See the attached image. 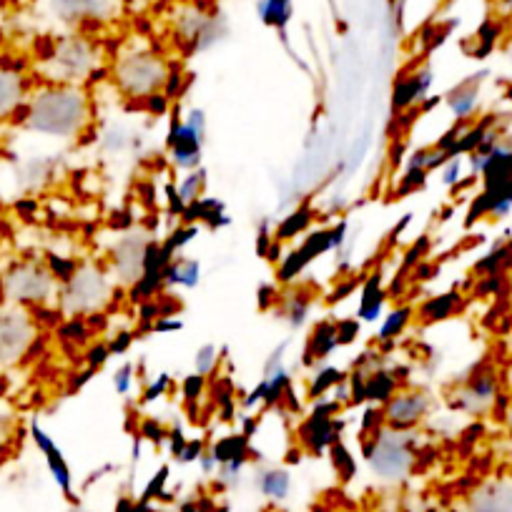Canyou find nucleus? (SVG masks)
<instances>
[{"instance_id":"obj_31","label":"nucleus","mask_w":512,"mask_h":512,"mask_svg":"<svg viewBox=\"0 0 512 512\" xmlns=\"http://www.w3.org/2000/svg\"><path fill=\"white\" fill-rule=\"evenodd\" d=\"M344 379H347V374H344L342 369L332 367V364H322V367L314 369L312 377H309L307 397L312 402L322 400V397H329L334 387H337L339 382H344Z\"/></svg>"},{"instance_id":"obj_57","label":"nucleus","mask_w":512,"mask_h":512,"mask_svg":"<svg viewBox=\"0 0 512 512\" xmlns=\"http://www.w3.org/2000/svg\"><path fill=\"white\" fill-rule=\"evenodd\" d=\"M196 462H199V467L204 475H216V470H219V465H216V460H214V455L209 452V447H206V452Z\"/></svg>"},{"instance_id":"obj_13","label":"nucleus","mask_w":512,"mask_h":512,"mask_svg":"<svg viewBox=\"0 0 512 512\" xmlns=\"http://www.w3.org/2000/svg\"><path fill=\"white\" fill-rule=\"evenodd\" d=\"M339 440H342V420H337V415L312 410L297 427V442L307 455H324Z\"/></svg>"},{"instance_id":"obj_40","label":"nucleus","mask_w":512,"mask_h":512,"mask_svg":"<svg viewBox=\"0 0 512 512\" xmlns=\"http://www.w3.org/2000/svg\"><path fill=\"white\" fill-rule=\"evenodd\" d=\"M186 91V73L184 68L179 66V63H171L169 66V76H166V83H164V96L169 98V101H176V98H181V93Z\"/></svg>"},{"instance_id":"obj_24","label":"nucleus","mask_w":512,"mask_h":512,"mask_svg":"<svg viewBox=\"0 0 512 512\" xmlns=\"http://www.w3.org/2000/svg\"><path fill=\"white\" fill-rule=\"evenodd\" d=\"M254 487L267 500L284 502L292 495V475L284 467H262V470H256Z\"/></svg>"},{"instance_id":"obj_61","label":"nucleus","mask_w":512,"mask_h":512,"mask_svg":"<svg viewBox=\"0 0 512 512\" xmlns=\"http://www.w3.org/2000/svg\"><path fill=\"white\" fill-rule=\"evenodd\" d=\"M497 3H500V8H502V11H505V13H510V16H512V0H497Z\"/></svg>"},{"instance_id":"obj_60","label":"nucleus","mask_w":512,"mask_h":512,"mask_svg":"<svg viewBox=\"0 0 512 512\" xmlns=\"http://www.w3.org/2000/svg\"><path fill=\"white\" fill-rule=\"evenodd\" d=\"M181 512H211V510L201 500H191L181 505Z\"/></svg>"},{"instance_id":"obj_35","label":"nucleus","mask_w":512,"mask_h":512,"mask_svg":"<svg viewBox=\"0 0 512 512\" xmlns=\"http://www.w3.org/2000/svg\"><path fill=\"white\" fill-rule=\"evenodd\" d=\"M329 455H332V465L334 470L339 472V477H342V480H352L354 472H357V460H354V455L349 452V447L339 440L329 447Z\"/></svg>"},{"instance_id":"obj_3","label":"nucleus","mask_w":512,"mask_h":512,"mask_svg":"<svg viewBox=\"0 0 512 512\" xmlns=\"http://www.w3.org/2000/svg\"><path fill=\"white\" fill-rule=\"evenodd\" d=\"M169 66L171 63L151 48H128V51L118 53V58L113 61V86L126 98L144 101V98L164 91Z\"/></svg>"},{"instance_id":"obj_15","label":"nucleus","mask_w":512,"mask_h":512,"mask_svg":"<svg viewBox=\"0 0 512 512\" xmlns=\"http://www.w3.org/2000/svg\"><path fill=\"white\" fill-rule=\"evenodd\" d=\"M465 512H512V475L487 477L472 487Z\"/></svg>"},{"instance_id":"obj_36","label":"nucleus","mask_w":512,"mask_h":512,"mask_svg":"<svg viewBox=\"0 0 512 512\" xmlns=\"http://www.w3.org/2000/svg\"><path fill=\"white\" fill-rule=\"evenodd\" d=\"M221 362V349L216 344H204V347L196 349L194 354V372L201 374V377H211L216 372Z\"/></svg>"},{"instance_id":"obj_21","label":"nucleus","mask_w":512,"mask_h":512,"mask_svg":"<svg viewBox=\"0 0 512 512\" xmlns=\"http://www.w3.org/2000/svg\"><path fill=\"white\" fill-rule=\"evenodd\" d=\"M362 374H364V402H369V405L384 407L392 397L397 395V392H400L402 379L397 377V369H387L379 364V367L374 369H362Z\"/></svg>"},{"instance_id":"obj_45","label":"nucleus","mask_w":512,"mask_h":512,"mask_svg":"<svg viewBox=\"0 0 512 512\" xmlns=\"http://www.w3.org/2000/svg\"><path fill=\"white\" fill-rule=\"evenodd\" d=\"M83 357H86V367L96 369L98 372V369H101L103 364L113 357V354H111V349H108L106 342H93V344H88V349Z\"/></svg>"},{"instance_id":"obj_14","label":"nucleus","mask_w":512,"mask_h":512,"mask_svg":"<svg viewBox=\"0 0 512 512\" xmlns=\"http://www.w3.org/2000/svg\"><path fill=\"white\" fill-rule=\"evenodd\" d=\"M53 16L68 26L81 23H106L116 18L121 3L118 0H48Z\"/></svg>"},{"instance_id":"obj_1","label":"nucleus","mask_w":512,"mask_h":512,"mask_svg":"<svg viewBox=\"0 0 512 512\" xmlns=\"http://www.w3.org/2000/svg\"><path fill=\"white\" fill-rule=\"evenodd\" d=\"M91 123V101L81 86L53 83L31 93L23 106V128L48 139H78Z\"/></svg>"},{"instance_id":"obj_64","label":"nucleus","mask_w":512,"mask_h":512,"mask_svg":"<svg viewBox=\"0 0 512 512\" xmlns=\"http://www.w3.org/2000/svg\"><path fill=\"white\" fill-rule=\"evenodd\" d=\"M510 292H512V287H510Z\"/></svg>"},{"instance_id":"obj_47","label":"nucleus","mask_w":512,"mask_h":512,"mask_svg":"<svg viewBox=\"0 0 512 512\" xmlns=\"http://www.w3.org/2000/svg\"><path fill=\"white\" fill-rule=\"evenodd\" d=\"M166 480H169V467L164 465L159 472H156L154 480L149 482V487H146V490H144V497H141V502H151V500H154V497H159L161 490H164Z\"/></svg>"},{"instance_id":"obj_50","label":"nucleus","mask_w":512,"mask_h":512,"mask_svg":"<svg viewBox=\"0 0 512 512\" xmlns=\"http://www.w3.org/2000/svg\"><path fill=\"white\" fill-rule=\"evenodd\" d=\"M256 302H259V309H264V312H269V309H274L277 307V302H279V297H282V294H279V289H277V284H264L262 289H259V294H256Z\"/></svg>"},{"instance_id":"obj_25","label":"nucleus","mask_w":512,"mask_h":512,"mask_svg":"<svg viewBox=\"0 0 512 512\" xmlns=\"http://www.w3.org/2000/svg\"><path fill=\"white\" fill-rule=\"evenodd\" d=\"M201 282V262L196 256H176L166 269V289H191L199 287Z\"/></svg>"},{"instance_id":"obj_56","label":"nucleus","mask_w":512,"mask_h":512,"mask_svg":"<svg viewBox=\"0 0 512 512\" xmlns=\"http://www.w3.org/2000/svg\"><path fill=\"white\" fill-rule=\"evenodd\" d=\"M354 289H357V279H349L347 284H342V287H337V289H334L332 294H329V299H327V302H329V304L344 302V299H347L349 294L354 292Z\"/></svg>"},{"instance_id":"obj_39","label":"nucleus","mask_w":512,"mask_h":512,"mask_svg":"<svg viewBox=\"0 0 512 512\" xmlns=\"http://www.w3.org/2000/svg\"><path fill=\"white\" fill-rule=\"evenodd\" d=\"M384 430V412L379 405H369L359 417V437H372Z\"/></svg>"},{"instance_id":"obj_8","label":"nucleus","mask_w":512,"mask_h":512,"mask_svg":"<svg viewBox=\"0 0 512 512\" xmlns=\"http://www.w3.org/2000/svg\"><path fill=\"white\" fill-rule=\"evenodd\" d=\"M38 339V324L23 307L0 309V367L23 362Z\"/></svg>"},{"instance_id":"obj_10","label":"nucleus","mask_w":512,"mask_h":512,"mask_svg":"<svg viewBox=\"0 0 512 512\" xmlns=\"http://www.w3.org/2000/svg\"><path fill=\"white\" fill-rule=\"evenodd\" d=\"M334 251L332 246V229H312L302 239V244L289 249L277 264V282L294 284L312 262L322 259L324 254Z\"/></svg>"},{"instance_id":"obj_41","label":"nucleus","mask_w":512,"mask_h":512,"mask_svg":"<svg viewBox=\"0 0 512 512\" xmlns=\"http://www.w3.org/2000/svg\"><path fill=\"white\" fill-rule=\"evenodd\" d=\"M134 377H136L134 362H123L121 367L113 372V390H116V395L121 397L131 395V390H134Z\"/></svg>"},{"instance_id":"obj_22","label":"nucleus","mask_w":512,"mask_h":512,"mask_svg":"<svg viewBox=\"0 0 512 512\" xmlns=\"http://www.w3.org/2000/svg\"><path fill=\"white\" fill-rule=\"evenodd\" d=\"M28 101V81L13 68L0 66V123L23 111Z\"/></svg>"},{"instance_id":"obj_5","label":"nucleus","mask_w":512,"mask_h":512,"mask_svg":"<svg viewBox=\"0 0 512 512\" xmlns=\"http://www.w3.org/2000/svg\"><path fill=\"white\" fill-rule=\"evenodd\" d=\"M101 51L83 36H66L53 43L46 56V73L56 83L81 86L88 78L96 76Z\"/></svg>"},{"instance_id":"obj_7","label":"nucleus","mask_w":512,"mask_h":512,"mask_svg":"<svg viewBox=\"0 0 512 512\" xmlns=\"http://www.w3.org/2000/svg\"><path fill=\"white\" fill-rule=\"evenodd\" d=\"M3 294L16 307H46L58 294V282L48 264L18 262L3 277Z\"/></svg>"},{"instance_id":"obj_46","label":"nucleus","mask_w":512,"mask_h":512,"mask_svg":"<svg viewBox=\"0 0 512 512\" xmlns=\"http://www.w3.org/2000/svg\"><path fill=\"white\" fill-rule=\"evenodd\" d=\"M13 427H16V415H13L6 402H0V445H6L11 440Z\"/></svg>"},{"instance_id":"obj_12","label":"nucleus","mask_w":512,"mask_h":512,"mask_svg":"<svg viewBox=\"0 0 512 512\" xmlns=\"http://www.w3.org/2000/svg\"><path fill=\"white\" fill-rule=\"evenodd\" d=\"M432 400L427 392L422 390H405L397 392L387 405L382 407L384 412V427L397 432H412L417 425L425 422L430 415Z\"/></svg>"},{"instance_id":"obj_29","label":"nucleus","mask_w":512,"mask_h":512,"mask_svg":"<svg viewBox=\"0 0 512 512\" xmlns=\"http://www.w3.org/2000/svg\"><path fill=\"white\" fill-rule=\"evenodd\" d=\"M312 224H314V209L309 204H302L297 206L292 214L284 216V219L279 221L277 229H274V239L282 241V244L284 241H292L297 239V236L307 234Z\"/></svg>"},{"instance_id":"obj_17","label":"nucleus","mask_w":512,"mask_h":512,"mask_svg":"<svg viewBox=\"0 0 512 512\" xmlns=\"http://www.w3.org/2000/svg\"><path fill=\"white\" fill-rule=\"evenodd\" d=\"M432 83H435V73H432L430 66H422L412 71L410 76L400 78L395 88H392V113L402 116V113L420 106L427 98V93H430Z\"/></svg>"},{"instance_id":"obj_6","label":"nucleus","mask_w":512,"mask_h":512,"mask_svg":"<svg viewBox=\"0 0 512 512\" xmlns=\"http://www.w3.org/2000/svg\"><path fill=\"white\" fill-rule=\"evenodd\" d=\"M507 400L502 395L500 372L492 364H480L467 377L460 379V384H457L447 402L455 412H462L467 417H482L487 412L497 410V405H502V410H505Z\"/></svg>"},{"instance_id":"obj_51","label":"nucleus","mask_w":512,"mask_h":512,"mask_svg":"<svg viewBox=\"0 0 512 512\" xmlns=\"http://www.w3.org/2000/svg\"><path fill=\"white\" fill-rule=\"evenodd\" d=\"M141 437H146L149 442L161 445V442H166V437H169V430H164V425H161V422L146 420L144 425H141Z\"/></svg>"},{"instance_id":"obj_43","label":"nucleus","mask_w":512,"mask_h":512,"mask_svg":"<svg viewBox=\"0 0 512 512\" xmlns=\"http://www.w3.org/2000/svg\"><path fill=\"white\" fill-rule=\"evenodd\" d=\"M359 332H362V322L357 317L339 319L337 322V342L339 347H349L359 339Z\"/></svg>"},{"instance_id":"obj_18","label":"nucleus","mask_w":512,"mask_h":512,"mask_svg":"<svg viewBox=\"0 0 512 512\" xmlns=\"http://www.w3.org/2000/svg\"><path fill=\"white\" fill-rule=\"evenodd\" d=\"M337 349H339L337 322H332V319H322V322L314 324L312 332H309L307 347H304L302 352V364L307 369L322 367V364L329 362V357H332Z\"/></svg>"},{"instance_id":"obj_49","label":"nucleus","mask_w":512,"mask_h":512,"mask_svg":"<svg viewBox=\"0 0 512 512\" xmlns=\"http://www.w3.org/2000/svg\"><path fill=\"white\" fill-rule=\"evenodd\" d=\"M141 106H144L151 116H166V113H169L171 101L164 96V93H154V96L144 98V101H141Z\"/></svg>"},{"instance_id":"obj_28","label":"nucleus","mask_w":512,"mask_h":512,"mask_svg":"<svg viewBox=\"0 0 512 512\" xmlns=\"http://www.w3.org/2000/svg\"><path fill=\"white\" fill-rule=\"evenodd\" d=\"M256 13L267 28H274L284 36L294 16V0H256Z\"/></svg>"},{"instance_id":"obj_19","label":"nucleus","mask_w":512,"mask_h":512,"mask_svg":"<svg viewBox=\"0 0 512 512\" xmlns=\"http://www.w3.org/2000/svg\"><path fill=\"white\" fill-rule=\"evenodd\" d=\"M482 81H485V73H477V76L465 78L445 93V103L455 121H472L475 118L482 98Z\"/></svg>"},{"instance_id":"obj_53","label":"nucleus","mask_w":512,"mask_h":512,"mask_svg":"<svg viewBox=\"0 0 512 512\" xmlns=\"http://www.w3.org/2000/svg\"><path fill=\"white\" fill-rule=\"evenodd\" d=\"M204 452H206V442H204V440H199V437H196V440H189V442H186V447H184V450H181V455L176 457V460L184 462V465H189V462H196V460H199V457L204 455Z\"/></svg>"},{"instance_id":"obj_30","label":"nucleus","mask_w":512,"mask_h":512,"mask_svg":"<svg viewBox=\"0 0 512 512\" xmlns=\"http://www.w3.org/2000/svg\"><path fill=\"white\" fill-rule=\"evenodd\" d=\"M457 309H460V294L447 292L440 294V297L427 299V302L417 309V317H420L422 324H437L450 319Z\"/></svg>"},{"instance_id":"obj_4","label":"nucleus","mask_w":512,"mask_h":512,"mask_svg":"<svg viewBox=\"0 0 512 512\" xmlns=\"http://www.w3.org/2000/svg\"><path fill=\"white\" fill-rule=\"evenodd\" d=\"M113 282L96 264H78L73 277L58 289V307L66 317H96L111 304Z\"/></svg>"},{"instance_id":"obj_48","label":"nucleus","mask_w":512,"mask_h":512,"mask_svg":"<svg viewBox=\"0 0 512 512\" xmlns=\"http://www.w3.org/2000/svg\"><path fill=\"white\" fill-rule=\"evenodd\" d=\"M136 337H139L136 332H118V334H113L111 342H106V344H108V349H111L113 357H121V354H126L128 347L134 344Z\"/></svg>"},{"instance_id":"obj_37","label":"nucleus","mask_w":512,"mask_h":512,"mask_svg":"<svg viewBox=\"0 0 512 512\" xmlns=\"http://www.w3.org/2000/svg\"><path fill=\"white\" fill-rule=\"evenodd\" d=\"M427 176H430V171L425 169H405V174L397 181V199H405L407 194H415L417 189H422L427 184Z\"/></svg>"},{"instance_id":"obj_34","label":"nucleus","mask_w":512,"mask_h":512,"mask_svg":"<svg viewBox=\"0 0 512 512\" xmlns=\"http://www.w3.org/2000/svg\"><path fill=\"white\" fill-rule=\"evenodd\" d=\"M199 231H201L199 224H179L169 236H164L161 241H164V246L171 251V254L179 256L181 251L191 244V241H196Z\"/></svg>"},{"instance_id":"obj_27","label":"nucleus","mask_w":512,"mask_h":512,"mask_svg":"<svg viewBox=\"0 0 512 512\" xmlns=\"http://www.w3.org/2000/svg\"><path fill=\"white\" fill-rule=\"evenodd\" d=\"M274 309H277L279 319L289 324V329H302L309 317V309H312V297L307 292H292L287 297H279Z\"/></svg>"},{"instance_id":"obj_20","label":"nucleus","mask_w":512,"mask_h":512,"mask_svg":"<svg viewBox=\"0 0 512 512\" xmlns=\"http://www.w3.org/2000/svg\"><path fill=\"white\" fill-rule=\"evenodd\" d=\"M181 224H199L209 231H219L231 226V216L226 214L224 201L216 199V196H201V199L186 204Z\"/></svg>"},{"instance_id":"obj_32","label":"nucleus","mask_w":512,"mask_h":512,"mask_svg":"<svg viewBox=\"0 0 512 512\" xmlns=\"http://www.w3.org/2000/svg\"><path fill=\"white\" fill-rule=\"evenodd\" d=\"M412 317H415V309L407 307V304L392 309L390 314H384L382 324H379V329H377V342H382V344L397 342V337H402V334H405V329L410 327Z\"/></svg>"},{"instance_id":"obj_33","label":"nucleus","mask_w":512,"mask_h":512,"mask_svg":"<svg viewBox=\"0 0 512 512\" xmlns=\"http://www.w3.org/2000/svg\"><path fill=\"white\" fill-rule=\"evenodd\" d=\"M206 184H209V171H206L204 166H201V169L189 171V174H186L184 179L179 181V186H176V189H179L181 199H184L186 204H191V201L201 199V194H204Z\"/></svg>"},{"instance_id":"obj_16","label":"nucleus","mask_w":512,"mask_h":512,"mask_svg":"<svg viewBox=\"0 0 512 512\" xmlns=\"http://www.w3.org/2000/svg\"><path fill=\"white\" fill-rule=\"evenodd\" d=\"M31 440H33V445L38 447V452L43 455V460H46L48 472H51L53 482L61 487L63 495L73 497V470H71V465H68L66 455H63L61 447L56 445V440H53V437L48 435L46 430H43L41 422H38V420H31Z\"/></svg>"},{"instance_id":"obj_55","label":"nucleus","mask_w":512,"mask_h":512,"mask_svg":"<svg viewBox=\"0 0 512 512\" xmlns=\"http://www.w3.org/2000/svg\"><path fill=\"white\" fill-rule=\"evenodd\" d=\"M184 329V322L179 317H159L154 324H151L149 334H171V332H181Z\"/></svg>"},{"instance_id":"obj_38","label":"nucleus","mask_w":512,"mask_h":512,"mask_svg":"<svg viewBox=\"0 0 512 512\" xmlns=\"http://www.w3.org/2000/svg\"><path fill=\"white\" fill-rule=\"evenodd\" d=\"M206 392V377H201V374H186L184 382H181V395H184V402L189 405V410H194L196 402L204 397Z\"/></svg>"},{"instance_id":"obj_9","label":"nucleus","mask_w":512,"mask_h":512,"mask_svg":"<svg viewBox=\"0 0 512 512\" xmlns=\"http://www.w3.org/2000/svg\"><path fill=\"white\" fill-rule=\"evenodd\" d=\"M154 236L144 229H131L126 234L118 236L111 246V269L116 274V282L123 287H131L139 282L144 274V256Z\"/></svg>"},{"instance_id":"obj_58","label":"nucleus","mask_w":512,"mask_h":512,"mask_svg":"<svg viewBox=\"0 0 512 512\" xmlns=\"http://www.w3.org/2000/svg\"><path fill=\"white\" fill-rule=\"evenodd\" d=\"M502 425H505V437H507V445L512 450V397L507 400L505 410H502Z\"/></svg>"},{"instance_id":"obj_23","label":"nucleus","mask_w":512,"mask_h":512,"mask_svg":"<svg viewBox=\"0 0 512 512\" xmlns=\"http://www.w3.org/2000/svg\"><path fill=\"white\" fill-rule=\"evenodd\" d=\"M384 304H387V289H384V277L379 272L369 274L359 292L357 319L362 324H377L384 317Z\"/></svg>"},{"instance_id":"obj_59","label":"nucleus","mask_w":512,"mask_h":512,"mask_svg":"<svg viewBox=\"0 0 512 512\" xmlns=\"http://www.w3.org/2000/svg\"><path fill=\"white\" fill-rule=\"evenodd\" d=\"M256 430H259V420H256L254 415H244V417H241V435L249 437V440H251Z\"/></svg>"},{"instance_id":"obj_52","label":"nucleus","mask_w":512,"mask_h":512,"mask_svg":"<svg viewBox=\"0 0 512 512\" xmlns=\"http://www.w3.org/2000/svg\"><path fill=\"white\" fill-rule=\"evenodd\" d=\"M181 118H184L186 126H191V128H194V131H199V134L206 136V126H209V121H206V111H204V108L191 106L189 111H186Z\"/></svg>"},{"instance_id":"obj_2","label":"nucleus","mask_w":512,"mask_h":512,"mask_svg":"<svg viewBox=\"0 0 512 512\" xmlns=\"http://www.w3.org/2000/svg\"><path fill=\"white\" fill-rule=\"evenodd\" d=\"M362 455L367 457L374 475L384 482H402L412 475L420 457L417 435L384 427L372 437H359Z\"/></svg>"},{"instance_id":"obj_42","label":"nucleus","mask_w":512,"mask_h":512,"mask_svg":"<svg viewBox=\"0 0 512 512\" xmlns=\"http://www.w3.org/2000/svg\"><path fill=\"white\" fill-rule=\"evenodd\" d=\"M169 390H171V374L161 372L159 377L151 379L149 387H146L144 395H141V402H144V405H154V402H159Z\"/></svg>"},{"instance_id":"obj_26","label":"nucleus","mask_w":512,"mask_h":512,"mask_svg":"<svg viewBox=\"0 0 512 512\" xmlns=\"http://www.w3.org/2000/svg\"><path fill=\"white\" fill-rule=\"evenodd\" d=\"M209 452L214 455L216 465H226V462H249L251 455H254L251 440L241 435V432H231V435L219 437V440L209 447Z\"/></svg>"},{"instance_id":"obj_44","label":"nucleus","mask_w":512,"mask_h":512,"mask_svg":"<svg viewBox=\"0 0 512 512\" xmlns=\"http://www.w3.org/2000/svg\"><path fill=\"white\" fill-rule=\"evenodd\" d=\"M442 184L445 186H460L465 181V164H462V156H452L450 161L442 164Z\"/></svg>"},{"instance_id":"obj_63","label":"nucleus","mask_w":512,"mask_h":512,"mask_svg":"<svg viewBox=\"0 0 512 512\" xmlns=\"http://www.w3.org/2000/svg\"><path fill=\"white\" fill-rule=\"evenodd\" d=\"M507 379H510V384H512V364H510V372H507Z\"/></svg>"},{"instance_id":"obj_11","label":"nucleus","mask_w":512,"mask_h":512,"mask_svg":"<svg viewBox=\"0 0 512 512\" xmlns=\"http://www.w3.org/2000/svg\"><path fill=\"white\" fill-rule=\"evenodd\" d=\"M204 144L206 136L186 126L184 118L174 113L169 121V134H166V149H169L171 164L179 171H196L201 169V159H204Z\"/></svg>"},{"instance_id":"obj_62","label":"nucleus","mask_w":512,"mask_h":512,"mask_svg":"<svg viewBox=\"0 0 512 512\" xmlns=\"http://www.w3.org/2000/svg\"><path fill=\"white\" fill-rule=\"evenodd\" d=\"M68 512H91V510H86V507H73V510H68Z\"/></svg>"},{"instance_id":"obj_54","label":"nucleus","mask_w":512,"mask_h":512,"mask_svg":"<svg viewBox=\"0 0 512 512\" xmlns=\"http://www.w3.org/2000/svg\"><path fill=\"white\" fill-rule=\"evenodd\" d=\"M166 206H169L171 216H179L181 219V214H184V209H186V201L181 199L176 184H166Z\"/></svg>"}]
</instances>
